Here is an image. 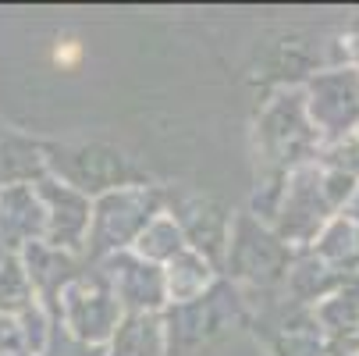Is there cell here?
Instances as JSON below:
<instances>
[{"mask_svg": "<svg viewBox=\"0 0 359 356\" xmlns=\"http://www.w3.org/2000/svg\"><path fill=\"white\" fill-rule=\"evenodd\" d=\"M79 58H82V46H79L75 39H61L57 50H54V61H57L61 68H75Z\"/></svg>", "mask_w": 359, "mask_h": 356, "instance_id": "6da1fadb", "label": "cell"}]
</instances>
